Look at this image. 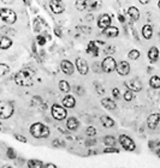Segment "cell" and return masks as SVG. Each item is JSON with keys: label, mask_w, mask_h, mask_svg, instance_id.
Masks as SVG:
<instances>
[{"label": "cell", "mask_w": 160, "mask_h": 168, "mask_svg": "<svg viewBox=\"0 0 160 168\" xmlns=\"http://www.w3.org/2000/svg\"><path fill=\"white\" fill-rule=\"evenodd\" d=\"M29 168H44V163L40 160H29L28 161Z\"/></svg>", "instance_id": "484cf974"}, {"label": "cell", "mask_w": 160, "mask_h": 168, "mask_svg": "<svg viewBox=\"0 0 160 168\" xmlns=\"http://www.w3.org/2000/svg\"><path fill=\"white\" fill-rule=\"evenodd\" d=\"M38 42H39V45H40V46H44V45L46 43V37H44L42 35H39Z\"/></svg>", "instance_id": "8d00e7d4"}, {"label": "cell", "mask_w": 160, "mask_h": 168, "mask_svg": "<svg viewBox=\"0 0 160 168\" xmlns=\"http://www.w3.org/2000/svg\"><path fill=\"white\" fill-rule=\"evenodd\" d=\"M15 82L21 86H30L33 85V73L29 71H19L15 75Z\"/></svg>", "instance_id": "7a4b0ae2"}, {"label": "cell", "mask_w": 160, "mask_h": 168, "mask_svg": "<svg viewBox=\"0 0 160 168\" xmlns=\"http://www.w3.org/2000/svg\"><path fill=\"white\" fill-rule=\"evenodd\" d=\"M118 21H119L121 23H124V22H125V19H124L123 15H118Z\"/></svg>", "instance_id": "b9f144b4"}, {"label": "cell", "mask_w": 160, "mask_h": 168, "mask_svg": "<svg viewBox=\"0 0 160 168\" xmlns=\"http://www.w3.org/2000/svg\"><path fill=\"white\" fill-rule=\"evenodd\" d=\"M95 88H98V89H99V94H104V88H102V86H101V85H100V84H98V83H95Z\"/></svg>", "instance_id": "f35d334b"}, {"label": "cell", "mask_w": 160, "mask_h": 168, "mask_svg": "<svg viewBox=\"0 0 160 168\" xmlns=\"http://www.w3.org/2000/svg\"><path fill=\"white\" fill-rule=\"evenodd\" d=\"M128 15L131 18V21H138V18H140V11L135 6H131V7L128 8Z\"/></svg>", "instance_id": "44dd1931"}, {"label": "cell", "mask_w": 160, "mask_h": 168, "mask_svg": "<svg viewBox=\"0 0 160 168\" xmlns=\"http://www.w3.org/2000/svg\"><path fill=\"white\" fill-rule=\"evenodd\" d=\"M128 57H129L131 60H136V59L140 58V52L137 49H131L129 52V54H128Z\"/></svg>", "instance_id": "f546056e"}, {"label": "cell", "mask_w": 160, "mask_h": 168, "mask_svg": "<svg viewBox=\"0 0 160 168\" xmlns=\"http://www.w3.org/2000/svg\"><path fill=\"white\" fill-rule=\"evenodd\" d=\"M126 88L131 91L138 92L142 90V83L137 78H134V79H130L129 82L126 83Z\"/></svg>", "instance_id": "8fae6325"}, {"label": "cell", "mask_w": 160, "mask_h": 168, "mask_svg": "<svg viewBox=\"0 0 160 168\" xmlns=\"http://www.w3.org/2000/svg\"><path fill=\"white\" fill-rule=\"evenodd\" d=\"M15 112V108H13V105L12 102L10 101H3L0 103V118L1 119H8L10 116H12Z\"/></svg>", "instance_id": "3957f363"}, {"label": "cell", "mask_w": 160, "mask_h": 168, "mask_svg": "<svg viewBox=\"0 0 160 168\" xmlns=\"http://www.w3.org/2000/svg\"><path fill=\"white\" fill-rule=\"evenodd\" d=\"M117 64L118 62H116V60L112 57H107L101 62V69L106 73H111V72H113L114 70L117 69Z\"/></svg>", "instance_id": "8992f818"}, {"label": "cell", "mask_w": 160, "mask_h": 168, "mask_svg": "<svg viewBox=\"0 0 160 168\" xmlns=\"http://www.w3.org/2000/svg\"><path fill=\"white\" fill-rule=\"evenodd\" d=\"M75 62H76L77 71H78L81 75H87V73H88L89 67H88V64H87V61L84 60V59H82V58H77Z\"/></svg>", "instance_id": "ba28073f"}, {"label": "cell", "mask_w": 160, "mask_h": 168, "mask_svg": "<svg viewBox=\"0 0 160 168\" xmlns=\"http://www.w3.org/2000/svg\"><path fill=\"white\" fill-rule=\"evenodd\" d=\"M153 35V28L152 25H149V24H146L142 27V36L146 38V40H149V38L152 37Z\"/></svg>", "instance_id": "7402d4cb"}, {"label": "cell", "mask_w": 160, "mask_h": 168, "mask_svg": "<svg viewBox=\"0 0 160 168\" xmlns=\"http://www.w3.org/2000/svg\"><path fill=\"white\" fill-rule=\"evenodd\" d=\"M104 143L106 145H108V146H113L117 143V139L114 137H112V136H106V137L104 138Z\"/></svg>", "instance_id": "83f0119b"}, {"label": "cell", "mask_w": 160, "mask_h": 168, "mask_svg": "<svg viewBox=\"0 0 160 168\" xmlns=\"http://www.w3.org/2000/svg\"><path fill=\"white\" fill-rule=\"evenodd\" d=\"M118 141H119V143H121V145H122L123 148L125 150H128V151H134L136 149L135 142L129 136H126V135H121L119 138H118Z\"/></svg>", "instance_id": "5b68a950"}, {"label": "cell", "mask_w": 160, "mask_h": 168, "mask_svg": "<svg viewBox=\"0 0 160 168\" xmlns=\"http://www.w3.org/2000/svg\"><path fill=\"white\" fill-rule=\"evenodd\" d=\"M101 105L106 108V109H108V111H113L117 107L116 106V102L112 99H108V97H105V99L101 100Z\"/></svg>", "instance_id": "ac0fdd59"}, {"label": "cell", "mask_w": 160, "mask_h": 168, "mask_svg": "<svg viewBox=\"0 0 160 168\" xmlns=\"http://www.w3.org/2000/svg\"><path fill=\"white\" fill-rule=\"evenodd\" d=\"M112 95H113V97L116 100H118L121 97V92H119V89L118 88H113L112 89Z\"/></svg>", "instance_id": "e575fe53"}, {"label": "cell", "mask_w": 160, "mask_h": 168, "mask_svg": "<svg viewBox=\"0 0 160 168\" xmlns=\"http://www.w3.org/2000/svg\"><path fill=\"white\" fill-rule=\"evenodd\" d=\"M30 133L35 138H47L49 136V129L41 122H35L30 126Z\"/></svg>", "instance_id": "6da1fadb"}, {"label": "cell", "mask_w": 160, "mask_h": 168, "mask_svg": "<svg viewBox=\"0 0 160 168\" xmlns=\"http://www.w3.org/2000/svg\"><path fill=\"white\" fill-rule=\"evenodd\" d=\"M53 145L54 146H64V142H59V141H54L53 142Z\"/></svg>", "instance_id": "ab89813d"}, {"label": "cell", "mask_w": 160, "mask_h": 168, "mask_svg": "<svg viewBox=\"0 0 160 168\" xmlns=\"http://www.w3.org/2000/svg\"><path fill=\"white\" fill-rule=\"evenodd\" d=\"M100 121H101V124L105 127H112V126H114V120L111 116H108V115H102L100 118Z\"/></svg>", "instance_id": "603a6c76"}, {"label": "cell", "mask_w": 160, "mask_h": 168, "mask_svg": "<svg viewBox=\"0 0 160 168\" xmlns=\"http://www.w3.org/2000/svg\"><path fill=\"white\" fill-rule=\"evenodd\" d=\"M140 2H141V4H148L147 0H140Z\"/></svg>", "instance_id": "7bdbcfd3"}, {"label": "cell", "mask_w": 160, "mask_h": 168, "mask_svg": "<svg viewBox=\"0 0 160 168\" xmlns=\"http://www.w3.org/2000/svg\"><path fill=\"white\" fill-rule=\"evenodd\" d=\"M157 155L159 156V159H160V149H158V150H157Z\"/></svg>", "instance_id": "ee69618b"}, {"label": "cell", "mask_w": 160, "mask_h": 168, "mask_svg": "<svg viewBox=\"0 0 160 168\" xmlns=\"http://www.w3.org/2000/svg\"><path fill=\"white\" fill-rule=\"evenodd\" d=\"M78 125H80V122L77 120L76 118H74V116H71V118H69L68 121H66V126H68L69 130L71 131H75L78 129Z\"/></svg>", "instance_id": "ffe728a7"}, {"label": "cell", "mask_w": 160, "mask_h": 168, "mask_svg": "<svg viewBox=\"0 0 160 168\" xmlns=\"http://www.w3.org/2000/svg\"><path fill=\"white\" fill-rule=\"evenodd\" d=\"M102 34L107 37H116L119 34V29L117 27H108L107 29L102 30Z\"/></svg>", "instance_id": "9a60e30c"}, {"label": "cell", "mask_w": 160, "mask_h": 168, "mask_svg": "<svg viewBox=\"0 0 160 168\" xmlns=\"http://www.w3.org/2000/svg\"><path fill=\"white\" fill-rule=\"evenodd\" d=\"M104 153H119V149H117V148H114V146H110V148H106L105 150H104Z\"/></svg>", "instance_id": "d590c367"}, {"label": "cell", "mask_w": 160, "mask_h": 168, "mask_svg": "<svg viewBox=\"0 0 160 168\" xmlns=\"http://www.w3.org/2000/svg\"><path fill=\"white\" fill-rule=\"evenodd\" d=\"M158 58H159V49L157 47H151V49L148 51V59L152 62H155Z\"/></svg>", "instance_id": "d6986e66"}, {"label": "cell", "mask_w": 160, "mask_h": 168, "mask_svg": "<svg viewBox=\"0 0 160 168\" xmlns=\"http://www.w3.org/2000/svg\"><path fill=\"white\" fill-rule=\"evenodd\" d=\"M3 168H12V167H11V166H4Z\"/></svg>", "instance_id": "f6af8a7d"}, {"label": "cell", "mask_w": 160, "mask_h": 168, "mask_svg": "<svg viewBox=\"0 0 160 168\" xmlns=\"http://www.w3.org/2000/svg\"><path fill=\"white\" fill-rule=\"evenodd\" d=\"M63 105H64L65 108H74L75 105H76V100H75L74 96L68 95V96H65V97L63 99Z\"/></svg>", "instance_id": "e0dca14e"}, {"label": "cell", "mask_w": 160, "mask_h": 168, "mask_svg": "<svg viewBox=\"0 0 160 168\" xmlns=\"http://www.w3.org/2000/svg\"><path fill=\"white\" fill-rule=\"evenodd\" d=\"M149 85L152 86L153 89H159L160 88V77L153 76L149 79Z\"/></svg>", "instance_id": "d4e9b609"}, {"label": "cell", "mask_w": 160, "mask_h": 168, "mask_svg": "<svg viewBox=\"0 0 160 168\" xmlns=\"http://www.w3.org/2000/svg\"><path fill=\"white\" fill-rule=\"evenodd\" d=\"M51 113H52V116H53L55 120H64L65 118H66V111H65V108L59 106V105H57V103H54L52 108H51Z\"/></svg>", "instance_id": "52a82bcc"}, {"label": "cell", "mask_w": 160, "mask_h": 168, "mask_svg": "<svg viewBox=\"0 0 160 168\" xmlns=\"http://www.w3.org/2000/svg\"><path fill=\"white\" fill-rule=\"evenodd\" d=\"M11 46H12V41L6 36H3L1 40H0V48L1 49H8Z\"/></svg>", "instance_id": "cb8c5ba5"}, {"label": "cell", "mask_w": 160, "mask_h": 168, "mask_svg": "<svg viewBox=\"0 0 160 168\" xmlns=\"http://www.w3.org/2000/svg\"><path fill=\"white\" fill-rule=\"evenodd\" d=\"M0 17L1 19L8 24H15L16 21H17V16H16V12L10 10V8H5L3 7L0 10Z\"/></svg>", "instance_id": "277c9868"}, {"label": "cell", "mask_w": 160, "mask_h": 168, "mask_svg": "<svg viewBox=\"0 0 160 168\" xmlns=\"http://www.w3.org/2000/svg\"><path fill=\"white\" fill-rule=\"evenodd\" d=\"M59 89H60L63 92H66V94H69V92H70V84H69L66 81L61 79L60 82H59Z\"/></svg>", "instance_id": "4316f807"}, {"label": "cell", "mask_w": 160, "mask_h": 168, "mask_svg": "<svg viewBox=\"0 0 160 168\" xmlns=\"http://www.w3.org/2000/svg\"><path fill=\"white\" fill-rule=\"evenodd\" d=\"M49 7L52 10V12H53V13H57V15L64 12V10H65L63 2H61V1H58V0H52V1H49Z\"/></svg>", "instance_id": "7c38bea8"}, {"label": "cell", "mask_w": 160, "mask_h": 168, "mask_svg": "<svg viewBox=\"0 0 160 168\" xmlns=\"http://www.w3.org/2000/svg\"><path fill=\"white\" fill-rule=\"evenodd\" d=\"M158 7H159V10H160V0L158 1Z\"/></svg>", "instance_id": "bcb514c9"}, {"label": "cell", "mask_w": 160, "mask_h": 168, "mask_svg": "<svg viewBox=\"0 0 160 168\" xmlns=\"http://www.w3.org/2000/svg\"><path fill=\"white\" fill-rule=\"evenodd\" d=\"M117 72H118V75H121V76H126V75H129L130 72V65L129 62H126V61H119L118 64H117Z\"/></svg>", "instance_id": "30bf717a"}, {"label": "cell", "mask_w": 160, "mask_h": 168, "mask_svg": "<svg viewBox=\"0 0 160 168\" xmlns=\"http://www.w3.org/2000/svg\"><path fill=\"white\" fill-rule=\"evenodd\" d=\"M6 155H8V157L10 160H15L16 159V153L12 148H8V151H6Z\"/></svg>", "instance_id": "1f68e13d"}, {"label": "cell", "mask_w": 160, "mask_h": 168, "mask_svg": "<svg viewBox=\"0 0 160 168\" xmlns=\"http://www.w3.org/2000/svg\"><path fill=\"white\" fill-rule=\"evenodd\" d=\"M95 135H96V129H95V127H93V126L87 127V136L93 137V136H95Z\"/></svg>", "instance_id": "836d02e7"}, {"label": "cell", "mask_w": 160, "mask_h": 168, "mask_svg": "<svg viewBox=\"0 0 160 168\" xmlns=\"http://www.w3.org/2000/svg\"><path fill=\"white\" fill-rule=\"evenodd\" d=\"M60 66H61L63 72H64L65 75H68V76H71V75L74 73V71H75V67H74L72 62L70 60H63L60 64Z\"/></svg>", "instance_id": "5bb4252c"}, {"label": "cell", "mask_w": 160, "mask_h": 168, "mask_svg": "<svg viewBox=\"0 0 160 168\" xmlns=\"http://www.w3.org/2000/svg\"><path fill=\"white\" fill-rule=\"evenodd\" d=\"M75 5H76V8L77 10H80V11H83L87 8V5H88V2L85 1V0H77L76 2H75Z\"/></svg>", "instance_id": "f1b7e54d"}, {"label": "cell", "mask_w": 160, "mask_h": 168, "mask_svg": "<svg viewBox=\"0 0 160 168\" xmlns=\"http://www.w3.org/2000/svg\"><path fill=\"white\" fill-rule=\"evenodd\" d=\"M132 97H134V92L128 89V90L125 91V94H124V99H125V101H128V102H129V101L132 100Z\"/></svg>", "instance_id": "d6a6232c"}, {"label": "cell", "mask_w": 160, "mask_h": 168, "mask_svg": "<svg viewBox=\"0 0 160 168\" xmlns=\"http://www.w3.org/2000/svg\"><path fill=\"white\" fill-rule=\"evenodd\" d=\"M45 168H57V166L53 165V163H47L45 166Z\"/></svg>", "instance_id": "60d3db41"}, {"label": "cell", "mask_w": 160, "mask_h": 168, "mask_svg": "<svg viewBox=\"0 0 160 168\" xmlns=\"http://www.w3.org/2000/svg\"><path fill=\"white\" fill-rule=\"evenodd\" d=\"M8 72H10V67L6 64H0V76H5Z\"/></svg>", "instance_id": "4dcf8cb0"}, {"label": "cell", "mask_w": 160, "mask_h": 168, "mask_svg": "<svg viewBox=\"0 0 160 168\" xmlns=\"http://www.w3.org/2000/svg\"><path fill=\"white\" fill-rule=\"evenodd\" d=\"M160 121V115L158 113H153L148 116V119H147V125H148V127L151 129V130H154L157 126H158V124Z\"/></svg>", "instance_id": "4fadbf2b"}, {"label": "cell", "mask_w": 160, "mask_h": 168, "mask_svg": "<svg viewBox=\"0 0 160 168\" xmlns=\"http://www.w3.org/2000/svg\"><path fill=\"white\" fill-rule=\"evenodd\" d=\"M87 53H89L93 57H98L99 55V48L96 46V42L94 41H90L88 43V47H87Z\"/></svg>", "instance_id": "2e32d148"}, {"label": "cell", "mask_w": 160, "mask_h": 168, "mask_svg": "<svg viewBox=\"0 0 160 168\" xmlns=\"http://www.w3.org/2000/svg\"><path fill=\"white\" fill-rule=\"evenodd\" d=\"M110 24H111V17H110V16L106 15V13L100 16L99 19H98V27H99L100 29L105 30L108 27H111Z\"/></svg>", "instance_id": "9c48e42d"}, {"label": "cell", "mask_w": 160, "mask_h": 168, "mask_svg": "<svg viewBox=\"0 0 160 168\" xmlns=\"http://www.w3.org/2000/svg\"><path fill=\"white\" fill-rule=\"evenodd\" d=\"M15 138L17 139V141H19V142L27 143V139H25V137H23V136H19V135H15Z\"/></svg>", "instance_id": "74e56055"}]
</instances>
